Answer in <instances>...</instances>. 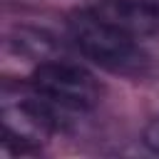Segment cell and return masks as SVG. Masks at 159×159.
Listing matches in <instances>:
<instances>
[{
    "label": "cell",
    "instance_id": "obj_1",
    "mask_svg": "<svg viewBox=\"0 0 159 159\" xmlns=\"http://www.w3.org/2000/svg\"><path fill=\"white\" fill-rule=\"evenodd\" d=\"M70 37L77 45V50L92 60L94 65L109 70V72H139L144 65V52L137 40L102 20L92 7H82L70 15Z\"/></svg>",
    "mask_w": 159,
    "mask_h": 159
},
{
    "label": "cell",
    "instance_id": "obj_2",
    "mask_svg": "<svg viewBox=\"0 0 159 159\" xmlns=\"http://www.w3.org/2000/svg\"><path fill=\"white\" fill-rule=\"evenodd\" d=\"M2 144H12L15 152L40 149L60 124V109L40 97L32 87L20 89L17 97L10 89L2 92Z\"/></svg>",
    "mask_w": 159,
    "mask_h": 159
},
{
    "label": "cell",
    "instance_id": "obj_3",
    "mask_svg": "<svg viewBox=\"0 0 159 159\" xmlns=\"http://www.w3.org/2000/svg\"><path fill=\"white\" fill-rule=\"evenodd\" d=\"M30 87L60 112H89L99 104V82L84 67L65 60H42L30 75Z\"/></svg>",
    "mask_w": 159,
    "mask_h": 159
},
{
    "label": "cell",
    "instance_id": "obj_4",
    "mask_svg": "<svg viewBox=\"0 0 159 159\" xmlns=\"http://www.w3.org/2000/svg\"><path fill=\"white\" fill-rule=\"evenodd\" d=\"M92 10L137 42L159 35V10L144 0H99Z\"/></svg>",
    "mask_w": 159,
    "mask_h": 159
},
{
    "label": "cell",
    "instance_id": "obj_5",
    "mask_svg": "<svg viewBox=\"0 0 159 159\" xmlns=\"http://www.w3.org/2000/svg\"><path fill=\"white\" fill-rule=\"evenodd\" d=\"M144 144H147L149 152L159 154V117L152 119V122L144 127Z\"/></svg>",
    "mask_w": 159,
    "mask_h": 159
},
{
    "label": "cell",
    "instance_id": "obj_6",
    "mask_svg": "<svg viewBox=\"0 0 159 159\" xmlns=\"http://www.w3.org/2000/svg\"><path fill=\"white\" fill-rule=\"evenodd\" d=\"M144 2H149L152 7H157V10H159V0H144Z\"/></svg>",
    "mask_w": 159,
    "mask_h": 159
}]
</instances>
